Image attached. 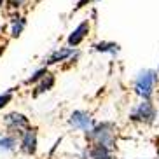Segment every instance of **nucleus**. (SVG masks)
I'll list each match as a JSON object with an SVG mask.
<instances>
[{
  "mask_svg": "<svg viewBox=\"0 0 159 159\" xmlns=\"http://www.w3.org/2000/svg\"><path fill=\"white\" fill-rule=\"evenodd\" d=\"M37 126H28L23 131V135L19 136V150L26 156H35L39 147V133Z\"/></svg>",
  "mask_w": 159,
  "mask_h": 159,
  "instance_id": "obj_5",
  "label": "nucleus"
},
{
  "mask_svg": "<svg viewBox=\"0 0 159 159\" xmlns=\"http://www.w3.org/2000/svg\"><path fill=\"white\" fill-rule=\"evenodd\" d=\"M88 157L89 159H117L114 156V150L98 143H89L88 147Z\"/></svg>",
  "mask_w": 159,
  "mask_h": 159,
  "instance_id": "obj_7",
  "label": "nucleus"
},
{
  "mask_svg": "<svg viewBox=\"0 0 159 159\" xmlns=\"http://www.w3.org/2000/svg\"><path fill=\"white\" fill-rule=\"evenodd\" d=\"M46 74H47V66H44V68H39L37 72H33V74L30 75L28 79L25 80V84H26V86H30V84H37V82H39L40 79H42V77H44Z\"/></svg>",
  "mask_w": 159,
  "mask_h": 159,
  "instance_id": "obj_14",
  "label": "nucleus"
},
{
  "mask_svg": "<svg viewBox=\"0 0 159 159\" xmlns=\"http://www.w3.org/2000/svg\"><path fill=\"white\" fill-rule=\"evenodd\" d=\"M88 32H89V21H82V23H80L79 26H77V28L70 33V35H68V39H66L68 47H77L86 39Z\"/></svg>",
  "mask_w": 159,
  "mask_h": 159,
  "instance_id": "obj_8",
  "label": "nucleus"
},
{
  "mask_svg": "<svg viewBox=\"0 0 159 159\" xmlns=\"http://www.w3.org/2000/svg\"><path fill=\"white\" fill-rule=\"evenodd\" d=\"M156 152H157V157H159V145H156Z\"/></svg>",
  "mask_w": 159,
  "mask_h": 159,
  "instance_id": "obj_16",
  "label": "nucleus"
},
{
  "mask_svg": "<svg viewBox=\"0 0 159 159\" xmlns=\"http://www.w3.org/2000/svg\"><path fill=\"white\" fill-rule=\"evenodd\" d=\"M12 93H14V89H7L5 93L0 94V110L11 103V100H12Z\"/></svg>",
  "mask_w": 159,
  "mask_h": 159,
  "instance_id": "obj_15",
  "label": "nucleus"
},
{
  "mask_svg": "<svg viewBox=\"0 0 159 159\" xmlns=\"http://www.w3.org/2000/svg\"><path fill=\"white\" fill-rule=\"evenodd\" d=\"M77 51H74V47H63V49H58V51L51 52L49 54V58H47L44 63H46V66H51V65H58V63H61V61L68 60L70 56H74Z\"/></svg>",
  "mask_w": 159,
  "mask_h": 159,
  "instance_id": "obj_9",
  "label": "nucleus"
},
{
  "mask_svg": "<svg viewBox=\"0 0 159 159\" xmlns=\"http://www.w3.org/2000/svg\"><path fill=\"white\" fill-rule=\"evenodd\" d=\"M94 51L96 52H110V54H117L121 51V46L116 42H98L94 44Z\"/></svg>",
  "mask_w": 159,
  "mask_h": 159,
  "instance_id": "obj_12",
  "label": "nucleus"
},
{
  "mask_svg": "<svg viewBox=\"0 0 159 159\" xmlns=\"http://www.w3.org/2000/svg\"><path fill=\"white\" fill-rule=\"evenodd\" d=\"M159 80V75L156 70L152 68H145L140 74L136 75L135 82H133V88H135V93L140 96L142 100H150V96L154 94V88Z\"/></svg>",
  "mask_w": 159,
  "mask_h": 159,
  "instance_id": "obj_2",
  "label": "nucleus"
},
{
  "mask_svg": "<svg viewBox=\"0 0 159 159\" xmlns=\"http://www.w3.org/2000/svg\"><path fill=\"white\" fill-rule=\"evenodd\" d=\"M4 49H5L4 46H0V54H2V52H4Z\"/></svg>",
  "mask_w": 159,
  "mask_h": 159,
  "instance_id": "obj_17",
  "label": "nucleus"
},
{
  "mask_svg": "<svg viewBox=\"0 0 159 159\" xmlns=\"http://www.w3.org/2000/svg\"><path fill=\"white\" fill-rule=\"evenodd\" d=\"M16 147H18V136L7 135V133H5L4 136H0V152H2V154H11V152H14Z\"/></svg>",
  "mask_w": 159,
  "mask_h": 159,
  "instance_id": "obj_11",
  "label": "nucleus"
},
{
  "mask_svg": "<svg viewBox=\"0 0 159 159\" xmlns=\"http://www.w3.org/2000/svg\"><path fill=\"white\" fill-rule=\"evenodd\" d=\"M54 84H56V77H54L52 74H49V72H47V74L44 75L42 79L39 80V84L35 86L33 96H39V94H44V93H47V91H51V89L54 88Z\"/></svg>",
  "mask_w": 159,
  "mask_h": 159,
  "instance_id": "obj_10",
  "label": "nucleus"
},
{
  "mask_svg": "<svg viewBox=\"0 0 159 159\" xmlns=\"http://www.w3.org/2000/svg\"><path fill=\"white\" fill-rule=\"evenodd\" d=\"M86 140L89 143H98L105 145L108 149H116V142H117V126L110 121H103L94 124L91 129L86 133Z\"/></svg>",
  "mask_w": 159,
  "mask_h": 159,
  "instance_id": "obj_1",
  "label": "nucleus"
},
{
  "mask_svg": "<svg viewBox=\"0 0 159 159\" xmlns=\"http://www.w3.org/2000/svg\"><path fill=\"white\" fill-rule=\"evenodd\" d=\"M2 4H4V0H0V7H2Z\"/></svg>",
  "mask_w": 159,
  "mask_h": 159,
  "instance_id": "obj_18",
  "label": "nucleus"
},
{
  "mask_svg": "<svg viewBox=\"0 0 159 159\" xmlns=\"http://www.w3.org/2000/svg\"><path fill=\"white\" fill-rule=\"evenodd\" d=\"M4 126L7 129V135H14V136H21L23 131L28 126H32L28 121V117L21 112H9L4 116Z\"/></svg>",
  "mask_w": 159,
  "mask_h": 159,
  "instance_id": "obj_4",
  "label": "nucleus"
},
{
  "mask_svg": "<svg viewBox=\"0 0 159 159\" xmlns=\"http://www.w3.org/2000/svg\"><path fill=\"white\" fill-rule=\"evenodd\" d=\"M25 25H26V19L21 18V16H16L14 19H12V30H11V33H12V37H19L21 35V32H23Z\"/></svg>",
  "mask_w": 159,
  "mask_h": 159,
  "instance_id": "obj_13",
  "label": "nucleus"
},
{
  "mask_svg": "<svg viewBox=\"0 0 159 159\" xmlns=\"http://www.w3.org/2000/svg\"><path fill=\"white\" fill-rule=\"evenodd\" d=\"M68 122H70L72 128L84 131V133H88V131L94 126L93 117H91V114H89L88 110H74V112L70 114Z\"/></svg>",
  "mask_w": 159,
  "mask_h": 159,
  "instance_id": "obj_6",
  "label": "nucleus"
},
{
  "mask_svg": "<svg viewBox=\"0 0 159 159\" xmlns=\"http://www.w3.org/2000/svg\"><path fill=\"white\" fill-rule=\"evenodd\" d=\"M129 121L138 124H152L156 121V107L150 100H142L129 112Z\"/></svg>",
  "mask_w": 159,
  "mask_h": 159,
  "instance_id": "obj_3",
  "label": "nucleus"
}]
</instances>
